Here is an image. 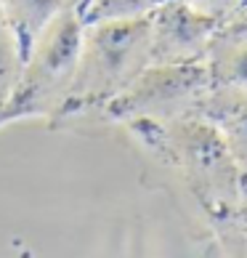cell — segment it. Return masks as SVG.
Returning a JSON list of instances; mask_svg holds the SVG:
<instances>
[{
    "label": "cell",
    "instance_id": "1",
    "mask_svg": "<svg viewBox=\"0 0 247 258\" xmlns=\"http://www.w3.org/2000/svg\"><path fill=\"white\" fill-rule=\"evenodd\" d=\"M149 48L151 16L85 24L69 96L59 114L112 101L151 64Z\"/></svg>",
    "mask_w": 247,
    "mask_h": 258
},
{
    "label": "cell",
    "instance_id": "2",
    "mask_svg": "<svg viewBox=\"0 0 247 258\" xmlns=\"http://www.w3.org/2000/svg\"><path fill=\"white\" fill-rule=\"evenodd\" d=\"M83 30L85 24L77 8H66L45 27L0 107V125L22 117H56L64 109L83 45Z\"/></svg>",
    "mask_w": 247,
    "mask_h": 258
},
{
    "label": "cell",
    "instance_id": "3",
    "mask_svg": "<svg viewBox=\"0 0 247 258\" xmlns=\"http://www.w3.org/2000/svg\"><path fill=\"white\" fill-rule=\"evenodd\" d=\"M207 85L210 80L202 59L184 64H149L125 91L107 101V114L130 122H168L186 107L205 101Z\"/></svg>",
    "mask_w": 247,
    "mask_h": 258
},
{
    "label": "cell",
    "instance_id": "4",
    "mask_svg": "<svg viewBox=\"0 0 247 258\" xmlns=\"http://www.w3.org/2000/svg\"><path fill=\"white\" fill-rule=\"evenodd\" d=\"M202 61L210 80L205 101L213 104L210 114L218 120L247 101V6L218 24Z\"/></svg>",
    "mask_w": 247,
    "mask_h": 258
},
{
    "label": "cell",
    "instance_id": "5",
    "mask_svg": "<svg viewBox=\"0 0 247 258\" xmlns=\"http://www.w3.org/2000/svg\"><path fill=\"white\" fill-rule=\"evenodd\" d=\"M221 19L205 16L181 0H168L151 14V64H184L205 59Z\"/></svg>",
    "mask_w": 247,
    "mask_h": 258
},
{
    "label": "cell",
    "instance_id": "6",
    "mask_svg": "<svg viewBox=\"0 0 247 258\" xmlns=\"http://www.w3.org/2000/svg\"><path fill=\"white\" fill-rule=\"evenodd\" d=\"M3 16L22 51V61L32 51L37 37L66 8H77V0H0Z\"/></svg>",
    "mask_w": 247,
    "mask_h": 258
},
{
    "label": "cell",
    "instance_id": "7",
    "mask_svg": "<svg viewBox=\"0 0 247 258\" xmlns=\"http://www.w3.org/2000/svg\"><path fill=\"white\" fill-rule=\"evenodd\" d=\"M168 0H88L77 11L83 24L93 22H125V19H146Z\"/></svg>",
    "mask_w": 247,
    "mask_h": 258
},
{
    "label": "cell",
    "instance_id": "8",
    "mask_svg": "<svg viewBox=\"0 0 247 258\" xmlns=\"http://www.w3.org/2000/svg\"><path fill=\"white\" fill-rule=\"evenodd\" d=\"M215 122L221 125L223 141L229 147L234 162L242 170H247V101L239 104V107H231L229 112H223Z\"/></svg>",
    "mask_w": 247,
    "mask_h": 258
},
{
    "label": "cell",
    "instance_id": "9",
    "mask_svg": "<svg viewBox=\"0 0 247 258\" xmlns=\"http://www.w3.org/2000/svg\"><path fill=\"white\" fill-rule=\"evenodd\" d=\"M19 70H22V51H19V43L3 16V8H0V107L14 88Z\"/></svg>",
    "mask_w": 247,
    "mask_h": 258
},
{
    "label": "cell",
    "instance_id": "10",
    "mask_svg": "<svg viewBox=\"0 0 247 258\" xmlns=\"http://www.w3.org/2000/svg\"><path fill=\"white\" fill-rule=\"evenodd\" d=\"M186 3L189 8H194V11L205 14V16H213V19H229L234 16L236 11H242L247 6V0H181Z\"/></svg>",
    "mask_w": 247,
    "mask_h": 258
},
{
    "label": "cell",
    "instance_id": "11",
    "mask_svg": "<svg viewBox=\"0 0 247 258\" xmlns=\"http://www.w3.org/2000/svg\"><path fill=\"white\" fill-rule=\"evenodd\" d=\"M239 189L244 192V197H247V170H242V178H239Z\"/></svg>",
    "mask_w": 247,
    "mask_h": 258
},
{
    "label": "cell",
    "instance_id": "12",
    "mask_svg": "<svg viewBox=\"0 0 247 258\" xmlns=\"http://www.w3.org/2000/svg\"><path fill=\"white\" fill-rule=\"evenodd\" d=\"M83 3H88V0H77V8H80V6H83Z\"/></svg>",
    "mask_w": 247,
    "mask_h": 258
}]
</instances>
